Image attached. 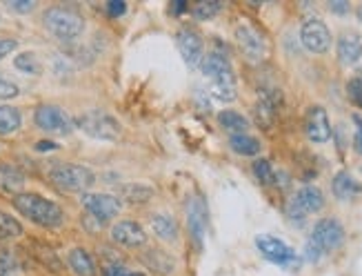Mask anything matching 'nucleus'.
<instances>
[{"label": "nucleus", "instance_id": "1", "mask_svg": "<svg viewBox=\"0 0 362 276\" xmlns=\"http://www.w3.org/2000/svg\"><path fill=\"white\" fill-rule=\"evenodd\" d=\"M202 74L211 80V96L222 101V103H231L236 101V76H233L231 62L227 56L218 54V51H211V54L202 56Z\"/></svg>", "mask_w": 362, "mask_h": 276}, {"label": "nucleus", "instance_id": "2", "mask_svg": "<svg viewBox=\"0 0 362 276\" xmlns=\"http://www.w3.org/2000/svg\"><path fill=\"white\" fill-rule=\"evenodd\" d=\"M14 207L23 216H27L31 223H36V225L47 227V230H56L62 225V221H65V212L60 209L58 203H54V200H49L45 196H38V194L14 196Z\"/></svg>", "mask_w": 362, "mask_h": 276}, {"label": "nucleus", "instance_id": "3", "mask_svg": "<svg viewBox=\"0 0 362 276\" xmlns=\"http://www.w3.org/2000/svg\"><path fill=\"white\" fill-rule=\"evenodd\" d=\"M345 241V230L336 218H323L316 223V227L311 232V236L307 241L305 257L307 261H320L325 254L338 250Z\"/></svg>", "mask_w": 362, "mask_h": 276}, {"label": "nucleus", "instance_id": "4", "mask_svg": "<svg viewBox=\"0 0 362 276\" xmlns=\"http://www.w3.org/2000/svg\"><path fill=\"white\" fill-rule=\"evenodd\" d=\"M42 23H45V29L51 36L62 42H73L76 38H80V34L84 31L82 16L73 7H65V5L49 7L45 16H42Z\"/></svg>", "mask_w": 362, "mask_h": 276}, {"label": "nucleus", "instance_id": "5", "mask_svg": "<svg viewBox=\"0 0 362 276\" xmlns=\"http://www.w3.org/2000/svg\"><path fill=\"white\" fill-rule=\"evenodd\" d=\"M51 183H54L62 192H84L96 183V176L89 167L82 165H56L49 172Z\"/></svg>", "mask_w": 362, "mask_h": 276}, {"label": "nucleus", "instance_id": "6", "mask_svg": "<svg viewBox=\"0 0 362 276\" xmlns=\"http://www.w3.org/2000/svg\"><path fill=\"white\" fill-rule=\"evenodd\" d=\"M76 125L84 134H89L91 138H98V141H116L123 132L120 123L116 121L111 114L100 110H91L87 114H82L76 121Z\"/></svg>", "mask_w": 362, "mask_h": 276}, {"label": "nucleus", "instance_id": "7", "mask_svg": "<svg viewBox=\"0 0 362 276\" xmlns=\"http://www.w3.org/2000/svg\"><path fill=\"white\" fill-rule=\"evenodd\" d=\"M325 207V196L318 187L307 185L302 189H298V194L291 198V203L287 205V216L291 221H305L307 214L320 212Z\"/></svg>", "mask_w": 362, "mask_h": 276}, {"label": "nucleus", "instance_id": "8", "mask_svg": "<svg viewBox=\"0 0 362 276\" xmlns=\"http://www.w3.org/2000/svg\"><path fill=\"white\" fill-rule=\"evenodd\" d=\"M34 121L42 132L56 136H67L73 130V121L56 105H40L34 114Z\"/></svg>", "mask_w": 362, "mask_h": 276}, {"label": "nucleus", "instance_id": "9", "mask_svg": "<svg viewBox=\"0 0 362 276\" xmlns=\"http://www.w3.org/2000/svg\"><path fill=\"white\" fill-rule=\"evenodd\" d=\"M255 248L260 250V254L267 261L282 265V268H291V265H298V254L293 248L287 245L284 241L275 239L271 234H260L255 239Z\"/></svg>", "mask_w": 362, "mask_h": 276}, {"label": "nucleus", "instance_id": "10", "mask_svg": "<svg viewBox=\"0 0 362 276\" xmlns=\"http://www.w3.org/2000/svg\"><path fill=\"white\" fill-rule=\"evenodd\" d=\"M236 42L242 51V56L249 62H260L267 56V42H264V36L260 34L253 25H238L236 27Z\"/></svg>", "mask_w": 362, "mask_h": 276}, {"label": "nucleus", "instance_id": "11", "mask_svg": "<svg viewBox=\"0 0 362 276\" xmlns=\"http://www.w3.org/2000/svg\"><path fill=\"white\" fill-rule=\"evenodd\" d=\"M300 40L311 54H325V51L332 47V31H329V27L323 20L309 18L305 20V25L300 29Z\"/></svg>", "mask_w": 362, "mask_h": 276}, {"label": "nucleus", "instance_id": "12", "mask_svg": "<svg viewBox=\"0 0 362 276\" xmlns=\"http://www.w3.org/2000/svg\"><path fill=\"white\" fill-rule=\"evenodd\" d=\"M80 203L89 212V216H93L100 223L118 216V212H120V200L109 194H82Z\"/></svg>", "mask_w": 362, "mask_h": 276}, {"label": "nucleus", "instance_id": "13", "mask_svg": "<svg viewBox=\"0 0 362 276\" xmlns=\"http://www.w3.org/2000/svg\"><path fill=\"white\" fill-rule=\"evenodd\" d=\"M178 42V49H180V56L185 58V62L189 67H196L202 62V38L196 29L191 27H183L178 31L176 36Z\"/></svg>", "mask_w": 362, "mask_h": 276}, {"label": "nucleus", "instance_id": "14", "mask_svg": "<svg viewBox=\"0 0 362 276\" xmlns=\"http://www.w3.org/2000/svg\"><path fill=\"white\" fill-rule=\"evenodd\" d=\"M187 225H189L191 239H194V243L200 248L202 239H205V232H207V205H205V200L198 196L189 198V203H187Z\"/></svg>", "mask_w": 362, "mask_h": 276}, {"label": "nucleus", "instance_id": "15", "mask_svg": "<svg viewBox=\"0 0 362 276\" xmlns=\"http://www.w3.org/2000/svg\"><path fill=\"white\" fill-rule=\"evenodd\" d=\"M305 132L311 143H327L332 138V125H329V116L323 107H311L307 112L305 119Z\"/></svg>", "mask_w": 362, "mask_h": 276}, {"label": "nucleus", "instance_id": "16", "mask_svg": "<svg viewBox=\"0 0 362 276\" xmlns=\"http://www.w3.org/2000/svg\"><path fill=\"white\" fill-rule=\"evenodd\" d=\"M111 239L125 248H141L147 243V232L136 221H120L111 227Z\"/></svg>", "mask_w": 362, "mask_h": 276}, {"label": "nucleus", "instance_id": "17", "mask_svg": "<svg viewBox=\"0 0 362 276\" xmlns=\"http://www.w3.org/2000/svg\"><path fill=\"white\" fill-rule=\"evenodd\" d=\"M362 58V40L358 34H343L338 38V60L345 67L356 65Z\"/></svg>", "mask_w": 362, "mask_h": 276}, {"label": "nucleus", "instance_id": "18", "mask_svg": "<svg viewBox=\"0 0 362 276\" xmlns=\"http://www.w3.org/2000/svg\"><path fill=\"white\" fill-rule=\"evenodd\" d=\"M25 187V174L16 165L0 163V192L9 196H18Z\"/></svg>", "mask_w": 362, "mask_h": 276}, {"label": "nucleus", "instance_id": "19", "mask_svg": "<svg viewBox=\"0 0 362 276\" xmlns=\"http://www.w3.org/2000/svg\"><path fill=\"white\" fill-rule=\"evenodd\" d=\"M332 192L338 200H351L362 192V185L349 172H338L332 183Z\"/></svg>", "mask_w": 362, "mask_h": 276}, {"label": "nucleus", "instance_id": "20", "mask_svg": "<svg viewBox=\"0 0 362 276\" xmlns=\"http://www.w3.org/2000/svg\"><path fill=\"white\" fill-rule=\"evenodd\" d=\"M275 114H278V103H275L269 94H262L260 101L255 103V110H253L255 123H258L262 130H269L275 121Z\"/></svg>", "mask_w": 362, "mask_h": 276}, {"label": "nucleus", "instance_id": "21", "mask_svg": "<svg viewBox=\"0 0 362 276\" xmlns=\"http://www.w3.org/2000/svg\"><path fill=\"white\" fill-rule=\"evenodd\" d=\"M67 263H69V268L73 270V274H78V276H93L96 274L93 259L89 257V252L82 250V248L71 250L67 254Z\"/></svg>", "mask_w": 362, "mask_h": 276}, {"label": "nucleus", "instance_id": "22", "mask_svg": "<svg viewBox=\"0 0 362 276\" xmlns=\"http://www.w3.org/2000/svg\"><path fill=\"white\" fill-rule=\"evenodd\" d=\"M218 123L222 125V130H227L231 136L247 134V127H249V121L244 119L242 114H238V112H231V110L220 112V114H218Z\"/></svg>", "mask_w": 362, "mask_h": 276}, {"label": "nucleus", "instance_id": "23", "mask_svg": "<svg viewBox=\"0 0 362 276\" xmlns=\"http://www.w3.org/2000/svg\"><path fill=\"white\" fill-rule=\"evenodd\" d=\"M152 230H154V234L158 239H163V241H176L178 239L176 221L172 216H167V214H156L152 218Z\"/></svg>", "mask_w": 362, "mask_h": 276}, {"label": "nucleus", "instance_id": "24", "mask_svg": "<svg viewBox=\"0 0 362 276\" xmlns=\"http://www.w3.org/2000/svg\"><path fill=\"white\" fill-rule=\"evenodd\" d=\"M231 150L236 152V154H242V156H255L260 152V141L258 138H253L249 134H238V136H231Z\"/></svg>", "mask_w": 362, "mask_h": 276}, {"label": "nucleus", "instance_id": "25", "mask_svg": "<svg viewBox=\"0 0 362 276\" xmlns=\"http://www.w3.org/2000/svg\"><path fill=\"white\" fill-rule=\"evenodd\" d=\"M14 65L23 74H29V76H38V74L42 71V65H40V60L34 51H23V54H18Z\"/></svg>", "mask_w": 362, "mask_h": 276}, {"label": "nucleus", "instance_id": "26", "mask_svg": "<svg viewBox=\"0 0 362 276\" xmlns=\"http://www.w3.org/2000/svg\"><path fill=\"white\" fill-rule=\"evenodd\" d=\"M20 112L14 107H0V136L14 134L20 127Z\"/></svg>", "mask_w": 362, "mask_h": 276}, {"label": "nucleus", "instance_id": "27", "mask_svg": "<svg viewBox=\"0 0 362 276\" xmlns=\"http://www.w3.org/2000/svg\"><path fill=\"white\" fill-rule=\"evenodd\" d=\"M23 234V225L14 218L5 214L3 209H0V241H9V239H16Z\"/></svg>", "mask_w": 362, "mask_h": 276}, {"label": "nucleus", "instance_id": "28", "mask_svg": "<svg viewBox=\"0 0 362 276\" xmlns=\"http://www.w3.org/2000/svg\"><path fill=\"white\" fill-rule=\"evenodd\" d=\"M123 196L129 198L132 203H147L149 198L154 196V189L147 187V185H138V183H132V185H125L123 189Z\"/></svg>", "mask_w": 362, "mask_h": 276}, {"label": "nucleus", "instance_id": "29", "mask_svg": "<svg viewBox=\"0 0 362 276\" xmlns=\"http://www.w3.org/2000/svg\"><path fill=\"white\" fill-rule=\"evenodd\" d=\"M222 9V5L218 0H202L194 7V18L196 20H211Z\"/></svg>", "mask_w": 362, "mask_h": 276}, {"label": "nucleus", "instance_id": "30", "mask_svg": "<svg viewBox=\"0 0 362 276\" xmlns=\"http://www.w3.org/2000/svg\"><path fill=\"white\" fill-rule=\"evenodd\" d=\"M0 276H18V261L7 248H0Z\"/></svg>", "mask_w": 362, "mask_h": 276}, {"label": "nucleus", "instance_id": "31", "mask_svg": "<svg viewBox=\"0 0 362 276\" xmlns=\"http://www.w3.org/2000/svg\"><path fill=\"white\" fill-rule=\"evenodd\" d=\"M253 174L262 185H271L275 180V172H273V167H271V163L267 161V158H260V161L253 163Z\"/></svg>", "mask_w": 362, "mask_h": 276}, {"label": "nucleus", "instance_id": "32", "mask_svg": "<svg viewBox=\"0 0 362 276\" xmlns=\"http://www.w3.org/2000/svg\"><path fill=\"white\" fill-rule=\"evenodd\" d=\"M18 94H20V89H18V85H16V83H12V80H7V78L0 76V98H3V101H7V98H16Z\"/></svg>", "mask_w": 362, "mask_h": 276}, {"label": "nucleus", "instance_id": "33", "mask_svg": "<svg viewBox=\"0 0 362 276\" xmlns=\"http://www.w3.org/2000/svg\"><path fill=\"white\" fill-rule=\"evenodd\" d=\"M7 7L16 14H29L36 9V3L34 0H12V3H7Z\"/></svg>", "mask_w": 362, "mask_h": 276}, {"label": "nucleus", "instance_id": "34", "mask_svg": "<svg viewBox=\"0 0 362 276\" xmlns=\"http://www.w3.org/2000/svg\"><path fill=\"white\" fill-rule=\"evenodd\" d=\"M347 89H349V98L362 107V83H360V78H354V80H351Z\"/></svg>", "mask_w": 362, "mask_h": 276}, {"label": "nucleus", "instance_id": "35", "mask_svg": "<svg viewBox=\"0 0 362 276\" xmlns=\"http://www.w3.org/2000/svg\"><path fill=\"white\" fill-rule=\"evenodd\" d=\"M18 47V42L14 38H5V36H0V60H3L5 56H9L12 51Z\"/></svg>", "mask_w": 362, "mask_h": 276}, {"label": "nucleus", "instance_id": "36", "mask_svg": "<svg viewBox=\"0 0 362 276\" xmlns=\"http://www.w3.org/2000/svg\"><path fill=\"white\" fill-rule=\"evenodd\" d=\"M127 12V5L123 3V0H111V3H107V14L111 18H118Z\"/></svg>", "mask_w": 362, "mask_h": 276}, {"label": "nucleus", "instance_id": "37", "mask_svg": "<svg viewBox=\"0 0 362 276\" xmlns=\"http://www.w3.org/2000/svg\"><path fill=\"white\" fill-rule=\"evenodd\" d=\"M105 276H145V274L143 272H129L125 268H118V265H114V268L105 270Z\"/></svg>", "mask_w": 362, "mask_h": 276}, {"label": "nucleus", "instance_id": "38", "mask_svg": "<svg viewBox=\"0 0 362 276\" xmlns=\"http://www.w3.org/2000/svg\"><path fill=\"white\" fill-rule=\"evenodd\" d=\"M329 9H332L334 14H347L349 3H345V0H334V3H329Z\"/></svg>", "mask_w": 362, "mask_h": 276}, {"label": "nucleus", "instance_id": "39", "mask_svg": "<svg viewBox=\"0 0 362 276\" xmlns=\"http://www.w3.org/2000/svg\"><path fill=\"white\" fill-rule=\"evenodd\" d=\"M354 123L358 125V132H356V150L362 152V116H354Z\"/></svg>", "mask_w": 362, "mask_h": 276}, {"label": "nucleus", "instance_id": "40", "mask_svg": "<svg viewBox=\"0 0 362 276\" xmlns=\"http://www.w3.org/2000/svg\"><path fill=\"white\" fill-rule=\"evenodd\" d=\"M36 150H40V152H45V150H56V145L49 143V141H42V143L36 145Z\"/></svg>", "mask_w": 362, "mask_h": 276}, {"label": "nucleus", "instance_id": "41", "mask_svg": "<svg viewBox=\"0 0 362 276\" xmlns=\"http://www.w3.org/2000/svg\"><path fill=\"white\" fill-rule=\"evenodd\" d=\"M185 9H187V5L183 3V0H178V3L174 5V12H176V14H183Z\"/></svg>", "mask_w": 362, "mask_h": 276}, {"label": "nucleus", "instance_id": "42", "mask_svg": "<svg viewBox=\"0 0 362 276\" xmlns=\"http://www.w3.org/2000/svg\"><path fill=\"white\" fill-rule=\"evenodd\" d=\"M360 83H362V76H360Z\"/></svg>", "mask_w": 362, "mask_h": 276}]
</instances>
